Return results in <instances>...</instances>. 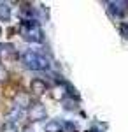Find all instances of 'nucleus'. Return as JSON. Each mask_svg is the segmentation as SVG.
<instances>
[{"mask_svg": "<svg viewBox=\"0 0 128 132\" xmlns=\"http://www.w3.org/2000/svg\"><path fill=\"white\" fill-rule=\"evenodd\" d=\"M119 34L125 37V39H128V23H119Z\"/></svg>", "mask_w": 128, "mask_h": 132, "instance_id": "nucleus-12", "label": "nucleus"}, {"mask_svg": "<svg viewBox=\"0 0 128 132\" xmlns=\"http://www.w3.org/2000/svg\"><path fill=\"white\" fill-rule=\"evenodd\" d=\"M26 116V111H23V109H20V108H16V106H12L9 111H7V114H5V122H20V120H23Z\"/></svg>", "mask_w": 128, "mask_h": 132, "instance_id": "nucleus-6", "label": "nucleus"}, {"mask_svg": "<svg viewBox=\"0 0 128 132\" xmlns=\"http://www.w3.org/2000/svg\"><path fill=\"white\" fill-rule=\"evenodd\" d=\"M9 79V71L5 69V65L0 62V83H4V81H7Z\"/></svg>", "mask_w": 128, "mask_h": 132, "instance_id": "nucleus-11", "label": "nucleus"}, {"mask_svg": "<svg viewBox=\"0 0 128 132\" xmlns=\"http://www.w3.org/2000/svg\"><path fill=\"white\" fill-rule=\"evenodd\" d=\"M26 116L30 118V122H42V120H46V116H48L46 106H42L40 102H32L30 108L26 109Z\"/></svg>", "mask_w": 128, "mask_h": 132, "instance_id": "nucleus-3", "label": "nucleus"}, {"mask_svg": "<svg viewBox=\"0 0 128 132\" xmlns=\"http://www.w3.org/2000/svg\"><path fill=\"white\" fill-rule=\"evenodd\" d=\"M30 90H32V93H35V95H42V93H46V90H48V83L44 81L42 78H35V79H32V83H30Z\"/></svg>", "mask_w": 128, "mask_h": 132, "instance_id": "nucleus-7", "label": "nucleus"}, {"mask_svg": "<svg viewBox=\"0 0 128 132\" xmlns=\"http://www.w3.org/2000/svg\"><path fill=\"white\" fill-rule=\"evenodd\" d=\"M20 34L25 41L28 42H42L44 34L37 20H21L20 23Z\"/></svg>", "mask_w": 128, "mask_h": 132, "instance_id": "nucleus-1", "label": "nucleus"}, {"mask_svg": "<svg viewBox=\"0 0 128 132\" xmlns=\"http://www.w3.org/2000/svg\"><path fill=\"white\" fill-rule=\"evenodd\" d=\"M0 20L2 21L11 20V7L7 2H0Z\"/></svg>", "mask_w": 128, "mask_h": 132, "instance_id": "nucleus-9", "label": "nucleus"}, {"mask_svg": "<svg viewBox=\"0 0 128 132\" xmlns=\"http://www.w3.org/2000/svg\"><path fill=\"white\" fill-rule=\"evenodd\" d=\"M21 62L26 69H32V71H46L49 67V62L44 55H40L37 51H25L21 55Z\"/></svg>", "mask_w": 128, "mask_h": 132, "instance_id": "nucleus-2", "label": "nucleus"}, {"mask_svg": "<svg viewBox=\"0 0 128 132\" xmlns=\"http://www.w3.org/2000/svg\"><path fill=\"white\" fill-rule=\"evenodd\" d=\"M109 12L114 16V18H121L128 12V2H121V0H116V2H107Z\"/></svg>", "mask_w": 128, "mask_h": 132, "instance_id": "nucleus-4", "label": "nucleus"}, {"mask_svg": "<svg viewBox=\"0 0 128 132\" xmlns=\"http://www.w3.org/2000/svg\"><path fill=\"white\" fill-rule=\"evenodd\" d=\"M0 132H20V127H18V123L4 122L2 127H0Z\"/></svg>", "mask_w": 128, "mask_h": 132, "instance_id": "nucleus-10", "label": "nucleus"}, {"mask_svg": "<svg viewBox=\"0 0 128 132\" xmlns=\"http://www.w3.org/2000/svg\"><path fill=\"white\" fill-rule=\"evenodd\" d=\"M25 132H37L35 129H32V127H28V129H25Z\"/></svg>", "mask_w": 128, "mask_h": 132, "instance_id": "nucleus-13", "label": "nucleus"}, {"mask_svg": "<svg viewBox=\"0 0 128 132\" xmlns=\"http://www.w3.org/2000/svg\"><path fill=\"white\" fill-rule=\"evenodd\" d=\"M0 35H2V28H0Z\"/></svg>", "mask_w": 128, "mask_h": 132, "instance_id": "nucleus-14", "label": "nucleus"}, {"mask_svg": "<svg viewBox=\"0 0 128 132\" xmlns=\"http://www.w3.org/2000/svg\"><path fill=\"white\" fill-rule=\"evenodd\" d=\"M14 104L12 106H16V108H20V109H23V111H26L30 108V104H32V101H30V95L28 93H23V92H18L16 95H14Z\"/></svg>", "mask_w": 128, "mask_h": 132, "instance_id": "nucleus-5", "label": "nucleus"}, {"mask_svg": "<svg viewBox=\"0 0 128 132\" xmlns=\"http://www.w3.org/2000/svg\"><path fill=\"white\" fill-rule=\"evenodd\" d=\"M44 132H63V125L58 120H49L44 125Z\"/></svg>", "mask_w": 128, "mask_h": 132, "instance_id": "nucleus-8", "label": "nucleus"}, {"mask_svg": "<svg viewBox=\"0 0 128 132\" xmlns=\"http://www.w3.org/2000/svg\"><path fill=\"white\" fill-rule=\"evenodd\" d=\"M89 132H97V130H89Z\"/></svg>", "mask_w": 128, "mask_h": 132, "instance_id": "nucleus-15", "label": "nucleus"}]
</instances>
